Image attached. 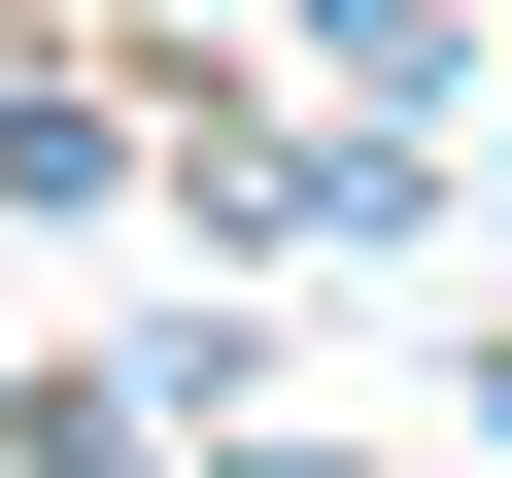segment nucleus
Wrapping results in <instances>:
<instances>
[{
    "label": "nucleus",
    "mask_w": 512,
    "mask_h": 478,
    "mask_svg": "<svg viewBox=\"0 0 512 478\" xmlns=\"http://www.w3.org/2000/svg\"><path fill=\"white\" fill-rule=\"evenodd\" d=\"M69 137H103V103H69V69H0V171H69Z\"/></svg>",
    "instance_id": "f257e3e1"
}]
</instances>
